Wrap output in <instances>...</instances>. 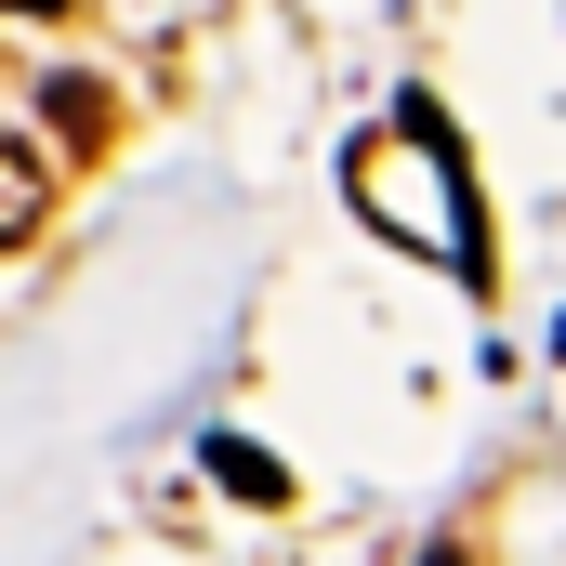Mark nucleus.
I'll use <instances>...</instances> for the list:
<instances>
[{
  "instance_id": "1",
  "label": "nucleus",
  "mask_w": 566,
  "mask_h": 566,
  "mask_svg": "<svg viewBox=\"0 0 566 566\" xmlns=\"http://www.w3.org/2000/svg\"><path fill=\"white\" fill-rule=\"evenodd\" d=\"M40 211H53V171H40V145L0 133V251L13 238H40Z\"/></svg>"
},
{
  "instance_id": "2",
  "label": "nucleus",
  "mask_w": 566,
  "mask_h": 566,
  "mask_svg": "<svg viewBox=\"0 0 566 566\" xmlns=\"http://www.w3.org/2000/svg\"><path fill=\"white\" fill-rule=\"evenodd\" d=\"M211 488H238L251 514H290V474L264 461V448H251V434H211Z\"/></svg>"
},
{
  "instance_id": "3",
  "label": "nucleus",
  "mask_w": 566,
  "mask_h": 566,
  "mask_svg": "<svg viewBox=\"0 0 566 566\" xmlns=\"http://www.w3.org/2000/svg\"><path fill=\"white\" fill-rule=\"evenodd\" d=\"M0 13H13V27H27V13H66V0H0Z\"/></svg>"
},
{
  "instance_id": "4",
  "label": "nucleus",
  "mask_w": 566,
  "mask_h": 566,
  "mask_svg": "<svg viewBox=\"0 0 566 566\" xmlns=\"http://www.w3.org/2000/svg\"><path fill=\"white\" fill-rule=\"evenodd\" d=\"M422 566H474V554H461V541H434V554H422Z\"/></svg>"
}]
</instances>
